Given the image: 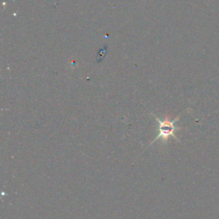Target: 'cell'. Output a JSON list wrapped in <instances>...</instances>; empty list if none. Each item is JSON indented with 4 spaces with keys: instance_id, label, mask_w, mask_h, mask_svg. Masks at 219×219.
Instances as JSON below:
<instances>
[{
    "instance_id": "6da1fadb",
    "label": "cell",
    "mask_w": 219,
    "mask_h": 219,
    "mask_svg": "<svg viewBox=\"0 0 219 219\" xmlns=\"http://www.w3.org/2000/svg\"><path fill=\"white\" fill-rule=\"evenodd\" d=\"M152 115L153 116V117L158 123V135H157L156 138L154 139L153 141L151 142L149 146L151 145H152L154 142H156L159 139H161L162 141L164 143L168 141L169 137H174L176 140H178V138L175 135V131L179 130L180 128H177L175 124L179 120V116L176 117L174 120H170L169 118V116H165L164 119L161 120L160 118H158V116L153 115V114H152Z\"/></svg>"
}]
</instances>
